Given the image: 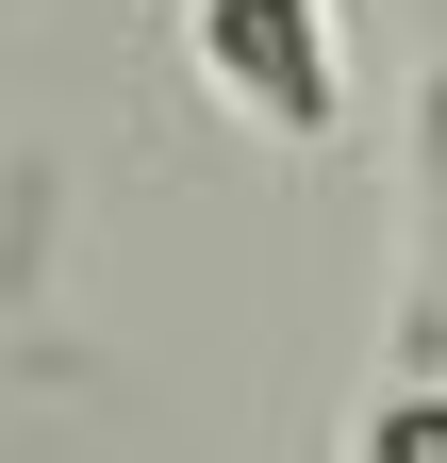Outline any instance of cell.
<instances>
[{
  "label": "cell",
  "instance_id": "3957f363",
  "mask_svg": "<svg viewBox=\"0 0 447 463\" xmlns=\"http://www.w3.org/2000/svg\"><path fill=\"white\" fill-rule=\"evenodd\" d=\"M431 199H447V83H431Z\"/></svg>",
  "mask_w": 447,
  "mask_h": 463
},
{
  "label": "cell",
  "instance_id": "6da1fadb",
  "mask_svg": "<svg viewBox=\"0 0 447 463\" xmlns=\"http://www.w3.org/2000/svg\"><path fill=\"white\" fill-rule=\"evenodd\" d=\"M183 33H199V83L265 116L282 149H315L331 116H348V50H331V0H183Z\"/></svg>",
  "mask_w": 447,
  "mask_h": 463
},
{
  "label": "cell",
  "instance_id": "7a4b0ae2",
  "mask_svg": "<svg viewBox=\"0 0 447 463\" xmlns=\"http://www.w3.org/2000/svg\"><path fill=\"white\" fill-rule=\"evenodd\" d=\"M365 463H447V397H398V414H365Z\"/></svg>",
  "mask_w": 447,
  "mask_h": 463
}]
</instances>
